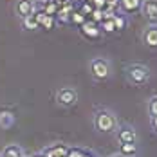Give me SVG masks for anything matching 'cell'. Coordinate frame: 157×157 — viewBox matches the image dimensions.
Here are the masks:
<instances>
[{
  "label": "cell",
  "instance_id": "cell-1",
  "mask_svg": "<svg viewBox=\"0 0 157 157\" xmlns=\"http://www.w3.org/2000/svg\"><path fill=\"white\" fill-rule=\"evenodd\" d=\"M119 126L117 116L109 109H98L94 112V128L99 134H112Z\"/></svg>",
  "mask_w": 157,
  "mask_h": 157
},
{
  "label": "cell",
  "instance_id": "cell-2",
  "mask_svg": "<svg viewBox=\"0 0 157 157\" xmlns=\"http://www.w3.org/2000/svg\"><path fill=\"white\" fill-rule=\"evenodd\" d=\"M125 74H126L128 83L141 87L144 83H148V79H150V69L144 67V65H141V63H132V65L126 67Z\"/></svg>",
  "mask_w": 157,
  "mask_h": 157
},
{
  "label": "cell",
  "instance_id": "cell-3",
  "mask_svg": "<svg viewBox=\"0 0 157 157\" xmlns=\"http://www.w3.org/2000/svg\"><path fill=\"white\" fill-rule=\"evenodd\" d=\"M90 74L98 81H105L110 76V63L105 58H92L90 60Z\"/></svg>",
  "mask_w": 157,
  "mask_h": 157
},
{
  "label": "cell",
  "instance_id": "cell-4",
  "mask_svg": "<svg viewBox=\"0 0 157 157\" xmlns=\"http://www.w3.org/2000/svg\"><path fill=\"white\" fill-rule=\"evenodd\" d=\"M56 103L60 107H74L78 103V90L72 89V87H62L58 92H56Z\"/></svg>",
  "mask_w": 157,
  "mask_h": 157
},
{
  "label": "cell",
  "instance_id": "cell-5",
  "mask_svg": "<svg viewBox=\"0 0 157 157\" xmlns=\"http://www.w3.org/2000/svg\"><path fill=\"white\" fill-rule=\"evenodd\" d=\"M116 137L119 143H137L139 141V136H137V130L130 125H121L117 126L116 130Z\"/></svg>",
  "mask_w": 157,
  "mask_h": 157
},
{
  "label": "cell",
  "instance_id": "cell-6",
  "mask_svg": "<svg viewBox=\"0 0 157 157\" xmlns=\"http://www.w3.org/2000/svg\"><path fill=\"white\" fill-rule=\"evenodd\" d=\"M79 33L87 38V40H98V38H101V27L94 24V22H90V20H87L85 24H81L79 25Z\"/></svg>",
  "mask_w": 157,
  "mask_h": 157
},
{
  "label": "cell",
  "instance_id": "cell-7",
  "mask_svg": "<svg viewBox=\"0 0 157 157\" xmlns=\"http://www.w3.org/2000/svg\"><path fill=\"white\" fill-rule=\"evenodd\" d=\"M44 157H67L69 154V146L63 143H56V144H49L47 148H44Z\"/></svg>",
  "mask_w": 157,
  "mask_h": 157
},
{
  "label": "cell",
  "instance_id": "cell-8",
  "mask_svg": "<svg viewBox=\"0 0 157 157\" xmlns=\"http://www.w3.org/2000/svg\"><path fill=\"white\" fill-rule=\"evenodd\" d=\"M143 2L144 0H117V7L126 15H134V13L141 11Z\"/></svg>",
  "mask_w": 157,
  "mask_h": 157
},
{
  "label": "cell",
  "instance_id": "cell-9",
  "mask_svg": "<svg viewBox=\"0 0 157 157\" xmlns=\"http://www.w3.org/2000/svg\"><path fill=\"white\" fill-rule=\"evenodd\" d=\"M34 20H36V24H38V27H42V29H45V31H51L52 27H54V24H56V18L51 15H45L44 11H34Z\"/></svg>",
  "mask_w": 157,
  "mask_h": 157
},
{
  "label": "cell",
  "instance_id": "cell-10",
  "mask_svg": "<svg viewBox=\"0 0 157 157\" xmlns=\"http://www.w3.org/2000/svg\"><path fill=\"white\" fill-rule=\"evenodd\" d=\"M143 42L146 47H157V24H152L148 25L144 33H143Z\"/></svg>",
  "mask_w": 157,
  "mask_h": 157
},
{
  "label": "cell",
  "instance_id": "cell-11",
  "mask_svg": "<svg viewBox=\"0 0 157 157\" xmlns=\"http://www.w3.org/2000/svg\"><path fill=\"white\" fill-rule=\"evenodd\" d=\"M141 11L152 24H157V0H144Z\"/></svg>",
  "mask_w": 157,
  "mask_h": 157
},
{
  "label": "cell",
  "instance_id": "cell-12",
  "mask_svg": "<svg viewBox=\"0 0 157 157\" xmlns=\"http://www.w3.org/2000/svg\"><path fill=\"white\" fill-rule=\"evenodd\" d=\"M34 11H36V6H34L33 0H18L16 2V13L22 16V18L33 15Z\"/></svg>",
  "mask_w": 157,
  "mask_h": 157
},
{
  "label": "cell",
  "instance_id": "cell-13",
  "mask_svg": "<svg viewBox=\"0 0 157 157\" xmlns=\"http://www.w3.org/2000/svg\"><path fill=\"white\" fill-rule=\"evenodd\" d=\"M16 123V116L15 112H11L9 109H2L0 110V128L2 130H7Z\"/></svg>",
  "mask_w": 157,
  "mask_h": 157
},
{
  "label": "cell",
  "instance_id": "cell-14",
  "mask_svg": "<svg viewBox=\"0 0 157 157\" xmlns=\"http://www.w3.org/2000/svg\"><path fill=\"white\" fill-rule=\"evenodd\" d=\"M0 157H25V152L22 146L18 144H7L4 150H2V155Z\"/></svg>",
  "mask_w": 157,
  "mask_h": 157
},
{
  "label": "cell",
  "instance_id": "cell-15",
  "mask_svg": "<svg viewBox=\"0 0 157 157\" xmlns=\"http://www.w3.org/2000/svg\"><path fill=\"white\" fill-rule=\"evenodd\" d=\"M139 152L137 143H119V154L126 157H136Z\"/></svg>",
  "mask_w": 157,
  "mask_h": 157
},
{
  "label": "cell",
  "instance_id": "cell-16",
  "mask_svg": "<svg viewBox=\"0 0 157 157\" xmlns=\"http://www.w3.org/2000/svg\"><path fill=\"white\" fill-rule=\"evenodd\" d=\"M112 22H114L116 31H123V29H126V25H128L126 16L125 15H119V13H116V15L112 16Z\"/></svg>",
  "mask_w": 157,
  "mask_h": 157
},
{
  "label": "cell",
  "instance_id": "cell-17",
  "mask_svg": "<svg viewBox=\"0 0 157 157\" xmlns=\"http://www.w3.org/2000/svg\"><path fill=\"white\" fill-rule=\"evenodd\" d=\"M22 25H24V29H27V31H36V29H40L38 24H36V20H34V13L29 15V16H25V18H22Z\"/></svg>",
  "mask_w": 157,
  "mask_h": 157
},
{
  "label": "cell",
  "instance_id": "cell-18",
  "mask_svg": "<svg viewBox=\"0 0 157 157\" xmlns=\"http://www.w3.org/2000/svg\"><path fill=\"white\" fill-rule=\"evenodd\" d=\"M78 11H79L83 16H87V18H89V16H90V13L94 11V7H92V4H90V2H85V0H81V2H79Z\"/></svg>",
  "mask_w": 157,
  "mask_h": 157
},
{
  "label": "cell",
  "instance_id": "cell-19",
  "mask_svg": "<svg viewBox=\"0 0 157 157\" xmlns=\"http://www.w3.org/2000/svg\"><path fill=\"white\" fill-rule=\"evenodd\" d=\"M99 27H101V31L107 33V34H110V33L116 31V27H114V22H112V16H110V18H103V22L99 24Z\"/></svg>",
  "mask_w": 157,
  "mask_h": 157
},
{
  "label": "cell",
  "instance_id": "cell-20",
  "mask_svg": "<svg viewBox=\"0 0 157 157\" xmlns=\"http://www.w3.org/2000/svg\"><path fill=\"white\" fill-rule=\"evenodd\" d=\"M71 22H72V24H76V25L79 27L81 24H85V22H87V16H83L78 9H72V13H71Z\"/></svg>",
  "mask_w": 157,
  "mask_h": 157
},
{
  "label": "cell",
  "instance_id": "cell-21",
  "mask_svg": "<svg viewBox=\"0 0 157 157\" xmlns=\"http://www.w3.org/2000/svg\"><path fill=\"white\" fill-rule=\"evenodd\" d=\"M103 18H105V11H101V9H94L87 20H90V22H94V24H98V25H99V24L103 22Z\"/></svg>",
  "mask_w": 157,
  "mask_h": 157
},
{
  "label": "cell",
  "instance_id": "cell-22",
  "mask_svg": "<svg viewBox=\"0 0 157 157\" xmlns=\"http://www.w3.org/2000/svg\"><path fill=\"white\" fill-rule=\"evenodd\" d=\"M146 110L150 114V117H155L157 116V96H152L148 99V105H146Z\"/></svg>",
  "mask_w": 157,
  "mask_h": 157
},
{
  "label": "cell",
  "instance_id": "cell-23",
  "mask_svg": "<svg viewBox=\"0 0 157 157\" xmlns=\"http://www.w3.org/2000/svg\"><path fill=\"white\" fill-rule=\"evenodd\" d=\"M83 154H85L83 148H78V146L71 148V146H69V154H67V157H83Z\"/></svg>",
  "mask_w": 157,
  "mask_h": 157
},
{
  "label": "cell",
  "instance_id": "cell-24",
  "mask_svg": "<svg viewBox=\"0 0 157 157\" xmlns=\"http://www.w3.org/2000/svg\"><path fill=\"white\" fill-rule=\"evenodd\" d=\"M90 4L94 9H101V11L107 7V0H90Z\"/></svg>",
  "mask_w": 157,
  "mask_h": 157
},
{
  "label": "cell",
  "instance_id": "cell-25",
  "mask_svg": "<svg viewBox=\"0 0 157 157\" xmlns=\"http://www.w3.org/2000/svg\"><path fill=\"white\" fill-rule=\"evenodd\" d=\"M83 157H98L94 154V152H92V150H85V154H83Z\"/></svg>",
  "mask_w": 157,
  "mask_h": 157
},
{
  "label": "cell",
  "instance_id": "cell-26",
  "mask_svg": "<svg viewBox=\"0 0 157 157\" xmlns=\"http://www.w3.org/2000/svg\"><path fill=\"white\" fill-rule=\"evenodd\" d=\"M152 128L157 132V116H155V117H152Z\"/></svg>",
  "mask_w": 157,
  "mask_h": 157
},
{
  "label": "cell",
  "instance_id": "cell-27",
  "mask_svg": "<svg viewBox=\"0 0 157 157\" xmlns=\"http://www.w3.org/2000/svg\"><path fill=\"white\" fill-rule=\"evenodd\" d=\"M109 157H126V155H121V154H112V155H109Z\"/></svg>",
  "mask_w": 157,
  "mask_h": 157
},
{
  "label": "cell",
  "instance_id": "cell-28",
  "mask_svg": "<svg viewBox=\"0 0 157 157\" xmlns=\"http://www.w3.org/2000/svg\"><path fill=\"white\" fill-rule=\"evenodd\" d=\"M31 157H44V154H34V155H31Z\"/></svg>",
  "mask_w": 157,
  "mask_h": 157
}]
</instances>
